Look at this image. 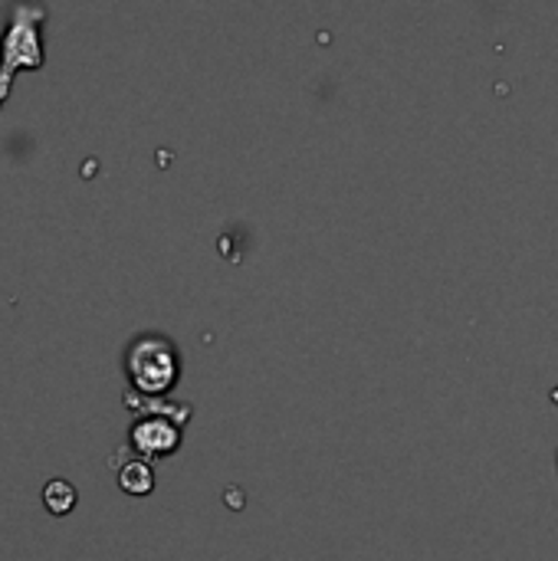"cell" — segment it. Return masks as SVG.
<instances>
[{"mask_svg": "<svg viewBox=\"0 0 558 561\" xmlns=\"http://www.w3.org/2000/svg\"><path fill=\"white\" fill-rule=\"evenodd\" d=\"M118 486L128 496H148L155 490V470L148 460H128L118 470Z\"/></svg>", "mask_w": 558, "mask_h": 561, "instance_id": "277c9868", "label": "cell"}, {"mask_svg": "<svg viewBox=\"0 0 558 561\" xmlns=\"http://www.w3.org/2000/svg\"><path fill=\"white\" fill-rule=\"evenodd\" d=\"M76 500H79V493H76V486L66 483V480H49V483L43 486V506H46L53 516L72 513V510H76Z\"/></svg>", "mask_w": 558, "mask_h": 561, "instance_id": "5b68a950", "label": "cell"}, {"mask_svg": "<svg viewBox=\"0 0 558 561\" xmlns=\"http://www.w3.org/2000/svg\"><path fill=\"white\" fill-rule=\"evenodd\" d=\"M181 427L171 417H158V414H141L132 431H128V444L135 454H141L145 460H158V457H171L181 447Z\"/></svg>", "mask_w": 558, "mask_h": 561, "instance_id": "3957f363", "label": "cell"}, {"mask_svg": "<svg viewBox=\"0 0 558 561\" xmlns=\"http://www.w3.org/2000/svg\"><path fill=\"white\" fill-rule=\"evenodd\" d=\"M43 23H46V7H39V3H10L7 26H3V36H0V108H3V102H7V95L13 89L16 72L46 66Z\"/></svg>", "mask_w": 558, "mask_h": 561, "instance_id": "6da1fadb", "label": "cell"}, {"mask_svg": "<svg viewBox=\"0 0 558 561\" xmlns=\"http://www.w3.org/2000/svg\"><path fill=\"white\" fill-rule=\"evenodd\" d=\"M125 375L138 398H164L181 378V355L168 335H138L125 352Z\"/></svg>", "mask_w": 558, "mask_h": 561, "instance_id": "7a4b0ae2", "label": "cell"}]
</instances>
